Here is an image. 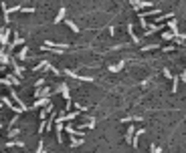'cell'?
Segmentation results:
<instances>
[{
    "label": "cell",
    "instance_id": "6da1fadb",
    "mask_svg": "<svg viewBox=\"0 0 186 153\" xmlns=\"http://www.w3.org/2000/svg\"><path fill=\"white\" fill-rule=\"evenodd\" d=\"M65 75L71 76V79H77V81H87V83H93V76H81V75H77L75 71H71V69H65Z\"/></svg>",
    "mask_w": 186,
    "mask_h": 153
},
{
    "label": "cell",
    "instance_id": "7a4b0ae2",
    "mask_svg": "<svg viewBox=\"0 0 186 153\" xmlns=\"http://www.w3.org/2000/svg\"><path fill=\"white\" fill-rule=\"evenodd\" d=\"M0 101H2V105H6V107H8V109H12L14 113H18V115H20V113H24V109H22V107H16V105H12V101H10V99L2 97Z\"/></svg>",
    "mask_w": 186,
    "mask_h": 153
},
{
    "label": "cell",
    "instance_id": "3957f363",
    "mask_svg": "<svg viewBox=\"0 0 186 153\" xmlns=\"http://www.w3.org/2000/svg\"><path fill=\"white\" fill-rule=\"evenodd\" d=\"M33 95H35V97L39 99V97H51L53 93H51V87H45V85H43V87H39V89H37V91H35Z\"/></svg>",
    "mask_w": 186,
    "mask_h": 153
},
{
    "label": "cell",
    "instance_id": "277c9868",
    "mask_svg": "<svg viewBox=\"0 0 186 153\" xmlns=\"http://www.w3.org/2000/svg\"><path fill=\"white\" fill-rule=\"evenodd\" d=\"M160 28H166L164 24H160V22H154V24H148V30L144 32L146 37H150V34H154V32H158Z\"/></svg>",
    "mask_w": 186,
    "mask_h": 153
},
{
    "label": "cell",
    "instance_id": "5b68a950",
    "mask_svg": "<svg viewBox=\"0 0 186 153\" xmlns=\"http://www.w3.org/2000/svg\"><path fill=\"white\" fill-rule=\"evenodd\" d=\"M57 91L63 95V99H65V101H69V99H71V95H69V87H67L65 83H61V85L57 87Z\"/></svg>",
    "mask_w": 186,
    "mask_h": 153
},
{
    "label": "cell",
    "instance_id": "8992f818",
    "mask_svg": "<svg viewBox=\"0 0 186 153\" xmlns=\"http://www.w3.org/2000/svg\"><path fill=\"white\" fill-rule=\"evenodd\" d=\"M79 113H81V111H75V113H63V115H59L57 119L63 121V123H65V121H73V119H77V115H79Z\"/></svg>",
    "mask_w": 186,
    "mask_h": 153
},
{
    "label": "cell",
    "instance_id": "52a82bcc",
    "mask_svg": "<svg viewBox=\"0 0 186 153\" xmlns=\"http://www.w3.org/2000/svg\"><path fill=\"white\" fill-rule=\"evenodd\" d=\"M49 103H51V101H49V97H39L31 109H41V107H45V105H49Z\"/></svg>",
    "mask_w": 186,
    "mask_h": 153
},
{
    "label": "cell",
    "instance_id": "ba28073f",
    "mask_svg": "<svg viewBox=\"0 0 186 153\" xmlns=\"http://www.w3.org/2000/svg\"><path fill=\"white\" fill-rule=\"evenodd\" d=\"M10 95H12V99H14V101H16V105H18V107H22V109H24V111H28V107H26V105H24V103H22V99H20V97H18V95H16V91H14V89H12V87H10Z\"/></svg>",
    "mask_w": 186,
    "mask_h": 153
},
{
    "label": "cell",
    "instance_id": "9c48e42d",
    "mask_svg": "<svg viewBox=\"0 0 186 153\" xmlns=\"http://www.w3.org/2000/svg\"><path fill=\"white\" fill-rule=\"evenodd\" d=\"M10 65H12V71H14V75H16V76H22V73H24V67H20L16 61H10Z\"/></svg>",
    "mask_w": 186,
    "mask_h": 153
},
{
    "label": "cell",
    "instance_id": "30bf717a",
    "mask_svg": "<svg viewBox=\"0 0 186 153\" xmlns=\"http://www.w3.org/2000/svg\"><path fill=\"white\" fill-rule=\"evenodd\" d=\"M126 28H128V34L132 37V40H134V42L138 44V42H140V37L136 34V32H134V24H132V22H128V26H126Z\"/></svg>",
    "mask_w": 186,
    "mask_h": 153
},
{
    "label": "cell",
    "instance_id": "8fae6325",
    "mask_svg": "<svg viewBox=\"0 0 186 153\" xmlns=\"http://www.w3.org/2000/svg\"><path fill=\"white\" fill-rule=\"evenodd\" d=\"M83 143H85L83 137H79V135H71V147H79V145H83Z\"/></svg>",
    "mask_w": 186,
    "mask_h": 153
},
{
    "label": "cell",
    "instance_id": "7c38bea8",
    "mask_svg": "<svg viewBox=\"0 0 186 153\" xmlns=\"http://www.w3.org/2000/svg\"><path fill=\"white\" fill-rule=\"evenodd\" d=\"M142 135H144V129H138V131L134 133V137H132V145H134V149H138V141H140Z\"/></svg>",
    "mask_w": 186,
    "mask_h": 153
},
{
    "label": "cell",
    "instance_id": "4fadbf2b",
    "mask_svg": "<svg viewBox=\"0 0 186 153\" xmlns=\"http://www.w3.org/2000/svg\"><path fill=\"white\" fill-rule=\"evenodd\" d=\"M20 44H24V38L14 37V40H12V42H8V48L12 50V48H16V46H20Z\"/></svg>",
    "mask_w": 186,
    "mask_h": 153
},
{
    "label": "cell",
    "instance_id": "5bb4252c",
    "mask_svg": "<svg viewBox=\"0 0 186 153\" xmlns=\"http://www.w3.org/2000/svg\"><path fill=\"white\" fill-rule=\"evenodd\" d=\"M53 109H55V107H53V105H51V103H49V105H45V109H43V111H41V121H43V119H46V115L51 113V111H53Z\"/></svg>",
    "mask_w": 186,
    "mask_h": 153
},
{
    "label": "cell",
    "instance_id": "9a60e30c",
    "mask_svg": "<svg viewBox=\"0 0 186 153\" xmlns=\"http://www.w3.org/2000/svg\"><path fill=\"white\" fill-rule=\"evenodd\" d=\"M65 14H67V8H61V10H59V14L55 16V24H59V22L65 18Z\"/></svg>",
    "mask_w": 186,
    "mask_h": 153
},
{
    "label": "cell",
    "instance_id": "2e32d148",
    "mask_svg": "<svg viewBox=\"0 0 186 153\" xmlns=\"http://www.w3.org/2000/svg\"><path fill=\"white\" fill-rule=\"evenodd\" d=\"M124 65H126V61H119L117 65H111V67H109V71H111V73H117V71H121V69H124Z\"/></svg>",
    "mask_w": 186,
    "mask_h": 153
},
{
    "label": "cell",
    "instance_id": "e0dca14e",
    "mask_svg": "<svg viewBox=\"0 0 186 153\" xmlns=\"http://www.w3.org/2000/svg\"><path fill=\"white\" fill-rule=\"evenodd\" d=\"M6 147H22L24 149L26 145H24V141H6Z\"/></svg>",
    "mask_w": 186,
    "mask_h": 153
},
{
    "label": "cell",
    "instance_id": "ac0fdd59",
    "mask_svg": "<svg viewBox=\"0 0 186 153\" xmlns=\"http://www.w3.org/2000/svg\"><path fill=\"white\" fill-rule=\"evenodd\" d=\"M166 26H168V28H170L174 34H180V32H178V26H176V20H172V18H170V22H168Z\"/></svg>",
    "mask_w": 186,
    "mask_h": 153
},
{
    "label": "cell",
    "instance_id": "d6986e66",
    "mask_svg": "<svg viewBox=\"0 0 186 153\" xmlns=\"http://www.w3.org/2000/svg\"><path fill=\"white\" fill-rule=\"evenodd\" d=\"M134 133H136V129H134V125H130V129H128V133H126V141H128V143H132Z\"/></svg>",
    "mask_w": 186,
    "mask_h": 153
},
{
    "label": "cell",
    "instance_id": "ffe728a7",
    "mask_svg": "<svg viewBox=\"0 0 186 153\" xmlns=\"http://www.w3.org/2000/svg\"><path fill=\"white\" fill-rule=\"evenodd\" d=\"M26 54H28V46H22V50L18 52V61H24V59H26Z\"/></svg>",
    "mask_w": 186,
    "mask_h": 153
},
{
    "label": "cell",
    "instance_id": "44dd1931",
    "mask_svg": "<svg viewBox=\"0 0 186 153\" xmlns=\"http://www.w3.org/2000/svg\"><path fill=\"white\" fill-rule=\"evenodd\" d=\"M46 65H49V61H41V63H39V65H37V67H35V69H33V71H35V73H39V71H41V69H45Z\"/></svg>",
    "mask_w": 186,
    "mask_h": 153
},
{
    "label": "cell",
    "instance_id": "7402d4cb",
    "mask_svg": "<svg viewBox=\"0 0 186 153\" xmlns=\"http://www.w3.org/2000/svg\"><path fill=\"white\" fill-rule=\"evenodd\" d=\"M67 26H69V28H71L73 32H79V30H81V28H77V24H75L73 20H67Z\"/></svg>",
    "mask_w": 186,
    "mask_h": 153
},
{
    "label": "cell",
    "instance_id": "603a6c76",
    "mask_svg": "<svg viewBox=\"0 0 186 153\" xmlns=\"http://www.w3.org/2000/svg\"><path fill=\"white\" fill-rule=\"evenodd\" d=\"M6 76L10 79V83H12V85H20V79H18L16 75H6Z\"/></svg>",
    "mask_w": 186,
    "mask_h": 153
},
{
    "label": "cell",
    "instance_id": "cb8c5ba5",
    "mask_svg": "<svg viewBox=\"0 0 186 153\" xmlns=\"http://www.w3.org/2000/svg\"><path fill=\"white\" fill-rule=\"evenodd\" d=\"M162 38H164V40H172V38H176V34L170 30V32H164V34H162Z\"/></svg>",
    "mask_w": 186,
    "mask_h": 153
},
{
    "label": "cell",
    "instance_id": "d4e9b609",
    "mask_svg": "<svg viewBox=\"0 0 186 153\" xmlns=\"http://www.w3.org/2000/svg\"><path fill=\"white\" fill-rule=\"evenodd\" d=\"M45 69H46V71H51V73H53V75H61V73H59V69H55V67H53V65H51V63H49V65H46Z\"/></svg>",
    "mask_w": 186,
    "mask_h": 153
},
{
    "label": "cell",
    "instance_id": "484cf974",
    "mask_svg": "<svg viewBox=\"0 0 186 153\" xmlns=\"http://www.w3.org/2000/svg\"><path fill=\"white\" fill-rule=\"evenodd\" d=\"M158 46H160V44H146V46H144L142 50L146 52V50H152V48H158Z\"/></svg>",
    "mask_w": 186,
    "mask_h": 153
},
{
    "label": "cell",
    "instance_id": "4316f807",
    "mask_svg": "<svg viewBox=\"0 0 186 153\" xmlns=\"http://www.w3.org/2000/svg\"><path fill=\"white\" fill-rule=\"evenodd\" d=\"M18 133H20V129H10V131H8V137H16Z\"/></svg>",
    "mask_w": 186,
    "mask_h": 153
},
{
    "label": "cell",
    "instance_id": "83f0119b",
    "mask_svg": "<svg viewBox=\"0 0 186 153\" xmlns=\"http://www.w3.org/2000/svg\"><path fill=\"white\" fill-rule=\"evenodd\" d=\"M162 73H164V76H166V79H174V76H172V73H170V69H164Z\"/></svg>",
    "mask_w": 186,
    "mask_h": 153
},
{
    "label": "cell",
    "instance_id": "f1b7e54d",
    "mask_svg": "<svg viewBox=\"0 0 186 153\" xmlns=\"http://www.w3.org/2000/svg\"><path fill=\"white\" fill-rule=\"evenodd\" d=\"M45 85V79H39L37 83H35V89H39V87H43Z\"/></svg>",
    "mask_w": 186,
    "mask_h": 153
},
{
    "label": "cell",
    "instance_id": "f546056e",
    "mask_svg": "<svg viewBox=\"0 0 186 153\" xmlns=\"http://www.w3.org/2000/svg\"><path fill=\"white\" fill-rule=\"evenodd\" d=\"M172 81H174V85H172V93H176V87H178V76H174Z\"/></svg>",
    "mask_w": 186,
    "mask_h": 153
},
{
    "label": "cell",
    "instance_id": "4dcf8cb0",
    "mask_svg": "<svg viewBox=\"0 0 186 153\" xmlns=\"http://www.w3.org/2000/svg\"><path fill=\"white\" fill-rule=\"evenodd\" d=\"M172 50H176V46H174V44H170V46H166V48H164V52H172Z\"/></svg>",
    "mask_w": 186,
    "mask_h": 153
},
{
    "label": "cell",
    "instance_id": "1f68e13d",
    "mask_svg": "<svg viewBox=\"0 0 186 153\" xmlns=\"http://www.w3.org/2000/svg\"><path fill=\"white\" fill-rule=\"evenodd\" d=\"M37 151H39V153L45 151V145H43V141H39V147H37Z\"/></svg>",
    "mask_w": 186,
    "mask_h": 153
},
{
    "label": "cell",
    "instance_id": "d6a6232c",
    "mask_svg": "<svg viewBox=\"0 0 186 153\" xmlns=\"http://www.w3.org/2000/svg\"><path fill=\"white\" fill-rule=\"evenodd\" d=\"M20 12H26V14H28V12H35V8H22V6H20Z\"/></svg>",
    "mask_w": 186,
    "mask_h": 153
},
{
    "label": "cell",
    "instance_id": "836d02e7",
    "mask_svg": "<svg viewBox=\"0 0 186 153\" xmlns=\"http://www.w3.org/2000/svg\"><path fill=\"white\" fill-rule=\"evenodd\" d=\"M75 109H77V111H87V107H81V105H79V103H77V105H75Z\"/></svg>",
    "mask_w": 186,
    "mask_h": 153
},
{
    "label": "cell",
    "instance_id": "e575fe53",
    "mask_svg": "<svg viewBox=\"0 0 186 153\" xmlns=\"http://www.w3.org/2000/svg\"><path fill=\"white\" fill-rule=\"evenodd\" d=\"M180 79H182V81H186V69H184V73L180 75Z\"/></svg>",
    "mask_w": 186,
    "mask_h": 153
},
{
    "label": "cell",
    "instance_id": "d590c367",
    "mask_svg": "<svg viewBox=\"0 0 186 153\" xmlns=\"http://www.w3.org/2000/svg\"><path fill=\"white\" fill-rule=\"evenodd\" d=\"M0 113H2V101H0Z\"/></svg>",
    "mask_w": 186,
    "mask_h": 153
}]
</instances>
